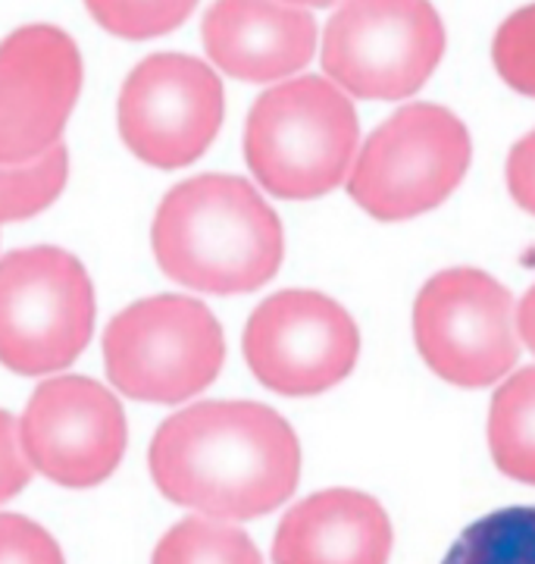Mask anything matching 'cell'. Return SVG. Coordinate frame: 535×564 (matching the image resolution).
I'll return each mask as SVG.
<instances>
[{
    "label": "cell",
    "instance_id": "6da1fadb",
    "mask_svg": "<svg viewBox=\"0 0 535 564\" xmlns=\"http://www.w3.org/2000/svg\"><path fill=\"white\" fill-rule=\"evenodd\" d=\"M148 464L170 502L217 521H251L292 499L301 443L266 404L198 402L160 423Z\"/></svg>",
    "mask_w": 535,
    "mask_h": 564
},
{
    "label": "cell",
    "instance_id": "7a4b0ae2",
    "mask_svg": "<svg viewBox=\"0 0 535 564\" xmlns=\"http://www.w3.org/2000/svg\"><path fill=\"white\" fill-rule=\"evenodd\" d=\"M151 245L160 270L207 295H241L273 280L285 258L276 210L248 180L207 173L166 192Z\"/></svg>",
    "mask_w": 535,
    "mask_h": 564
},
{
    "label": "cell",
    "instance_id": "3957f363",
    "mask_svg": "<svg viewBox=\"0 0 535 564\" xmlns=\"http://www.w3.org/2000/svg\"><path fill=\"white\" fill-rule=\"evenodd\" d=\"M357 110L332 79L301 76L260 95L244 126V161L276 198L310 202L348 180Z\"/></svg>",
    "mask_w": 535,
    "mask_h": 564
},
{
    "label": "cell",
    "instance_id": "277c9868",
    "mask_svg": "<svg viewBox=\"0 0 535 564\" xmlns=\"http://www.w3.org/2000/svg\"><path fill=\"white\" fill-rule=\"evenodd\" d=\"M95 333V285L76 254L35 245L0 258V364L47 377L79 358Z\"/></svg>",
    "mask_w": 535,
    "mask_h": 564
},
{
    "label": "cell",
    "instance_id": "5b68a950",
    "mask_svg": "<svg viewBox=\"0 0 535 564\" xmlns=\"http://www.w3.org/2000/svg\"><path fill=\"white\" fill-rule=\"evenodd\" d=\"M226 339L207 304L154 295L129 304L103 333L107 377L125 399L182 404L217 380Z\"/></svg>",
    "mask_w": 535,
    "mask_h": 564
},
{
    "label": "cell",
    "instance_id": "8992f818",
    "mask_svg": "<svg viewBox=\"0 0 535 564\" xmlns=\"http://www.w3.org/2000/svg\"><path fill=\"white\" fill-rule=\"evenodd\" d=\"M470 132L448 107L407 104L363 141L348 173V195L382 223L419 217L467 176Z\"/></svg>",
    "mask_w": 535,
    "mask_h": 564
},
{
    "label": "cell",
    "instance_id": "52a82bcc",
    "mask_svg": "<svg viewBox=\"0 0 535 564\" xmlns=\"http://www.w3.org/2000/svg\"><path fill=\"white\" fill-rule=\"evenodd\" d=\"M445 25L429 0H345L323 32V69L345 95L404 101L436 73Z\"/></svg>",
    "mask_w": 535,
    "mask_h": 564
},
{
    "label": "cell",
    "instance_id": "ba28073f",
    "mask_svg": "<svg viewBox=\"0 0 535 564\" xmlns=\"http://www.w3.org/2000/svg\"><path fill=\"white\" fill-rule=\"evenodd\" d=\"M414 343L445 383L463 389L498 383L520 358L514 299L482 270H441L416 295Z\"/></svg>",
    "mask_w": 535,
    "mask_h": 564
},
{
    "label": "cell",
    "instance_id": "9c48e42d",
    "mask_svg": "<svg viewBox=\"0 0 535 564\" xmlns=\"http://www.w3.org/2000/svg\"><path fill=\"white\" fill-rule=\"evenodd\" d=\"M226 117L219 76L188 54H151L122 82L117 107L125 148L157 170L195 163Z\"/></svg>",
    "mask_w": 535,
    "mask_h": 564
},
{
    "label": "cell",
    "instance_id": "30bf717a",
    "mask_svg": "<svg viewBox=\"0 0 535 564\" xmlns=\"http://www.w3.org/2000/svg\"><path fill=\"white\" fill-rule=\"evenodd\" d=\"M244 361L279 395H319L338 386L360 358L354 317L332 299L285 289L270 295L244 326Z\"/></svg>",
    "mask_w": 535,
    "mask_h": 564
},
{
    "label": "cell",
    "instance_id": "8fae6325",
    "mask_svg": "<svg viewBox=\"0 0 535 564\" xmlns=\"http://www.w3.org/2000/svg\"><path fill=\"white\" fill-rule=\"evenodd\" d=\"M29 462L69 489L103 484L122 462L129 423L119 399L91 377H54L32 392L20 421Z\"/></svg>",
    "mask_w": 535,
    "mask_h": 564
},
{
    "label": "cell",
    "instance_id": "7c38bea8",
    "mask_svg": "<svg viewBox=\"0 0 535 564\" xmlns=\"http://www.w3.org/2000/svg\"><path fill=\"white\" fill-rule=\"evenodd\" d=\"M81 91V54L57 25H25L0 41V163L47 154Z\"/></svg>",
    "mask_w": 535,
    "mask_h": 564
},
{
    "label": "cell",
    "instance_id": "4fadbf2b",
    "mask_svg": "<svg viewBox=\"0 0 535 564\" xmlns=\"http://www.w3.org/2000/svg\"><path fill=\"white\" fill-rule=\"evenodd\" d=\"M200 29L214 66L241 82L288 79L317 51L314 17L285 0H217Z\"/></svg>",
    "mask_w": 535,
    "mask_h": 564
},
{
    "label": "cell",
    "instance_id": "5bb4252c",
    "mask_svg": "<svg viewBox=\"0 0 535 564\" xmlns=\"http://www.w3.org/2000/svg\"><path fill=\"white\" fill-rule=\"evenodd\" d=\"M392 521L357 489H323L279 521L273 564H389Z\"/></svg>",
    "mask_w": 535,
    "mask_h": 564
},
{
    "label": "cell",
    "instance_id": "9a60e30c",
    "mask_svg": "<svg viewBox=\"0 0 535 564\" xmlns=\"http://www.w3.org/2000/svg\"><path fill=\"white\" fill-rule=\"evenodd\" d=\"M489 452L504 477L535 486V367L498 386L489 411Z\"/></svg>",
    "mask_w": 535,
    "mask_h": 564
},
{
    "label": "cell",
    "instance_id": "2e32d148",
    "mask_svg": "<svg viewBox=\"0 0 535 564\" xmlns=\"http://www.w3.org/2000/svg\"><path fill=\"white\" fill-rule=\"evenodd\" d=\"M441 564H535V505H511L470 524Z\"/></svg>",
    "mask_w": 535,
    "mask_h": 564
},
{
    "label": "cell",
    "instance_id": "e0dca14e",
    "mask_svg": "<svg viewBox=\"0 0 535 564\" xmlns=\"http://www.w3.org/2000/svg\"><path fill=\"white\" fill-rule=\"evenodd\" d=\"M151 564H263L254 540L217 518H185L154 549Z\"/></svg>",
    "mask_w": 535,
    "mask_h": 564
},
{
    "label": "cell",
    "instance_id": "ac0fdd59",
    "mask_svg": "<svg viewBox=\"0 0 535 564\" xmlns=\"http://www.w3.org/2000/svg\"><path fill=\"white\" fill-rule=\"evenodd\" d=\"M69 180V151L57 141L25 163H0V223L29 220L57 202Z\"/></svg>",
    "mask_w": 535,
    "mask_h": 564
},
{
    "label": "cell",
    "instance_id": "d6986e66",
    "mask_svg": "<svg viewBox=\"0 0 535 564\" xmlns=\"http://www.w3.org/2000/svg\"><path fill=\"white\" fill-rule=\"evenodd\" d=\"M85 7L110 35L144 41L178 29L195 13L198 0H85Z\"/></svg>",
    "mask_w": 535,
    "mask_h": 564
},
{
    "label": "cell",
    "instance_id": "ffe728a7",
    "mask_svg": "<svg viewBox=\"0 0 535 564\" xmlns=\"http://www.w3.org/2000/svg\"><path fill=\"white\" fill-rule=\"evenodd\" d=\"M492 61L514 91L535 98V3L511 13L498 29Z\"/></svg>",
    "mask_w": 535,
    "mask_h": 564
},
{
    "label": "cell",
    "instance_id": "44dd1931",
    "mask_svg": "<svg viewBox=\"0 0 535 564\" xmlns=\"http://www.w3.org/2000/svg\"><path fill=\"white\" fill-rule=\"evenodd\" d=\"M0 564H66L57 540L22 514H0Z\"/></svg>",
    "mask_w": 535,
    "mask_h": 564
},
{
    "label": "cell",
    "instance_id": "7402d4cb",
    "mask_svg": "<svg viewBox=\"0 0 535 564\" xmlns=\"http://www.w3.org/2000/svg\"><path fill=\"white\" fill-rule=\"evenodd\" d=\"M32 462L20 440V421L10 411H0V505L20 496L32 480Z\"/></svg>",
    "mask_w": 535,
    "mask_h": 564
},
{
    "label": "cell",
    "instance_id": "603a6c76",
    "mask_svg": "<svg viewBox=\"0 0 535 564\" xmlns=\"http://www.w3.org/2000/svg\"><path fill=\"white\" fill-rule=\"evenodd\" d=\"M507 188L526 214L535 217V129L516 141L507 158Z\"/></svg>",
    "mask_w": 535,
    "mask_h": 564
},
{
    "label": "cell",
    "instance_id": "cb8c5ba5",
    "mask_svg": "<svg viewBox=\"0 0 535 564\" xmlns=\"http://www.w3.org/2000/svg\"><path fill=\"white\" fill-rule=\"evenodd\" d=\"M516 333L535 351V285L523 295V302L516 304Z\"/></svg>",
    "mask_w": 535,
    "mask_h": 564
},
{
    "label": "cell",
    "instance_id": "d4e9b609",
    "mask_svg": "<svg viewBox=\"0 0 535 564\" xmlns=\"http://www.w3.org/2000/svg\"><path fill=\"white\" fill-rule=\"evenodd\" d=\"M285 3H295V7H332L338 0H285Z\"/></svg>",
    "mask_w": 535,
    "mask_h": 564
}]
</instances>
